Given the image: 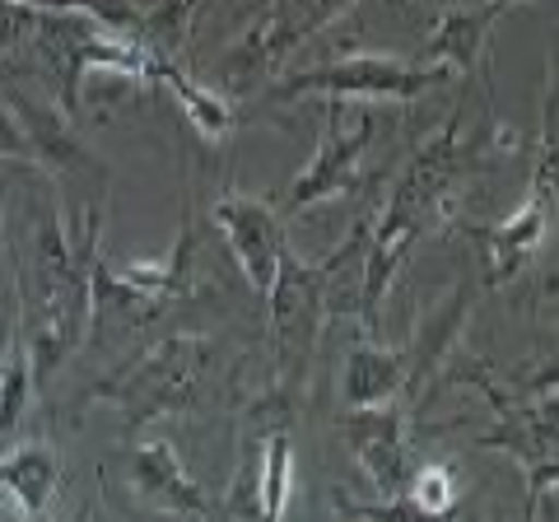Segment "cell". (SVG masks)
<instances>
[{
  "instance_id": "30bf717a",
  "label": "cell",
  "mask_w": 559,
  "mask_h": 522,
  "mask_svg": "<svg viewBox=\"0 0 559 522\" xmlns=\"http://www.w3.org/2000/svg\"><path fill=\"white\" fill-rule=\"evenodd\" d=\"M509 5H471V10H443L429 28V43L419 51L415 66L425 71H443L452 75H476L480 61H485V47H489V28H495Z\"/></svg>"
},
{
  "instance_id": "2e32d148",
  "label": "cell",
  "mask_w": 559,
  "mask_h": 522,
  "mask_svg": "<svg viewBox=\"0 0 559 522\" xmlns=\"http://www.w3.org/2000/svg\"><path fill=\"white\" fill-rule=\"evenodd\" d=\"M14 336H20V294H14V271L5 266V182H0V364Z\"/></svg>"
},
{
  "instance_id": "52a82bcc",
  "label": "cell",
  "mask_w": 559,
  "mask_h": 522,
  "mask_svg": "<svg viewBox=\"0 0 559 522\" xmlns=\"http://www.w3.org/2000/svg\"><path fill=\"white\" fill-rule=\"evenodd\" d=\"M411 415L406 406H369V411H345L341 415V434L349 452H355L359 472L369 476V485L382 499L406 495V485L415 476V458H411Z\"/></svg>"
},
{
  "instance_id": "277c9868",
  "label": "cell",
  "mask_w": 559,
  "mask_h": 522,
  "mask_svg": "<svg viewBox=\"0 0 559 522\" xmlns=\"http://www.w3.org/2000/svg\"><path fill=\"white\" fill-rule=\"evenodd\" d=\"M443 71H425L415 61L378 57V51H355V57L312 66V71L285 75L271 84V98H304V94H326V98H396L411 103L433 84H443Z\"/></svg>"
},
{
  "instance_id": "ffe728a7",
  "label": "cell",
  "mask_w": 559,
  "mask_h": 522,
  "mask_svg": "<svg viewBox=\"0 0 559 522\" xmlns=\"http://www.w3.org/2000/svg\"><path fill=\"white\" fill-rule=\"evenodd\" d=\"M0 462H5V439H0Z\"/></svg>"
},
{
  "instance_id": "ac0fdd59",
  "label": "cell",
  "mask_w": 559,
  "mask_h": 522,
  "mask_svg": "<svg viewBox=\"0 0 559 522\" xmlns=\"http://www.w3.org/2000/svg\"><path fill=\"white\" fill-rule=\"evenodd\" d=\"M0 159H24L28 164V145H24V131L20 121H14V112L0 103Z\"/></svg>"
},
{
  "instance_id": "5b68a950",
  "label": "cell",
  "mask_w": 559,
  "mask_h": 522,
  "mask_svg": "<svg viewBox=\"0 0 559 522\" xmlns=\"http://www.w3.org/2000/svg\"><path fill=\"white\" fill-rule=\"evenodd\" d=\"M373 141V112L359 108V121L345 127L341 121V108L326 112V131H322V145L318 154L299 168V178L285 187V197L275 201L280 220L308 211L318 201H331V197H345V191L359 187V164H364V150Z\"/></svg>"
},
{
  "instance_id": "8992f818",
  "label": "cell",
  "mask_w": 559,
  "mask_h": 522,
  "mask_svg": "<svg viewBox=\"0 0 559 522\" xmlns=\"http://www.w3.org/2000/svg\"><path fill=\"white\" fill-rule=\"evenodd\" d=\"M215 215V229L229 242L234 261L248 275V285L266 299L271 285H275V271H280V252L289 248L285 238V220L275 211V197H248V191H229L210 205Z\"/></svg>"
},
{
  "instance_id": "e0dca14e",
  "label": "cell",
  "mask_w": 559,
  "mask_h": 522,
  "mask_svg": "<svg viewBox=\"0 0 559 522\" xmlns=\"http://www.w3.org/2000/svg\"><path fill=\"white\" fill-rule=\"evenodd\" d=\"M33 28H38V5H10V0H0V57L33 43Z\"/></svg>"
},
{
  "instance_id": "ba28073f",
  "label": "cell",
  "mask_w": 559,
  "mask_h": 522,
  "mask_svg": "<svg viewBox=\"0 0 559 522\" xmlns=\"http://www.w3.org/2000/svg\"><path fill=\"white\" fill-rule=\"evenodd\" d=\"M550 187H555V154H550V141H546V150H540V159H536V178H532L527 201L485 234V242H489V285L518 275L522 266H527V257L546 242L550 211H555V191Z\"/></svg>"
},
{
  "instance_id": "9c48e42d",
  "label": "cell",
  "mask_w": 559,
  "mask_h": 522,
  "mask_svg": "<svg viewBox=\"0 0 559 522\" xmlns=\"http://www.w3.org/2000/svg\"><path fill=\"white\" fill-rule=\"evenodd\" d=\"M131 490L140 503H150L154 513L168 518H201L215 499H205V490L187 476V466L178 458V448L168 439H150L135 448V466H131Z\"/></svg>"
},
{
  "instance_id": "3957f363",
  "label": "cell",
  "mask_w": 559,
  "mask_h": 522,
  "mask_svg": "<svg viewBox=\"0 0 559 522\" xmlns=\"http://www.w3.org/2000/svg\"><path fill=\"white\" fill-rule=\"evenodd\" d=\"M345 5H266L248 24V33L219 57V84H210L219 98L224 94H248L257 84L275 80L280 61L289 57L299 43H308L312 33H322L326 24L345 20Z\"/></svg>"
},
{
  "instance_id": "6da1fadb",
  "label": "cell",
  "mask_w": 559,
  "mask_h": 522,
  "mask_svg": "<svg viewBox=\"0 0 559 522\" xmlns=\"http://www.w3.org/2000/svg\"><path fill=\"white\" fill-rule=\"evenodd\" d=\"M103 248H70L61 205L38 191L28 205V238L14 252V294H20V345L28 355L33 388H47L90 336V261Z\"/></svg>"
},
{
  "instance_id": "5bb4252c",
  "label": "cell",
  "mask_w": 559,
  "mask_h": 522,
  "mask_svg": "<svg viewBox=\"0 0 559 522\" xmlns=\"http://www.w3.org/2000/svg\"><path fill=\"white\" fill-rule=\"evenodd\" d=\"M406 495H411L415 509H425L429 518L457 522V481H452V466H443V462L419 466L406 485Z\"/></svg>"
},
{
  "instance_id": "4fadbf2b",
  "label": "cell",
  "mask_w": 559,
  "mask_h": 522,
  "mask_svg": "<svg viewBox=\"0 0 559 522\" xmlns=\"http://www.w3.org/2000/svg\"><path fill=\"white\" fill-rule=\"evenodd\" d=\"M154 84H168V90L178 94L182 112L191 117V127H197L205 141H224V135L234 131V108H229V98H219L215 90H210V84H197V80L182 71V61L154 57Z\"/></svg>"
},
{
  "instance_id": "44dd1931",
  "label": "cell",
  "mask_w": 559,
  "mask_h": 522,
  "mask_svg": "<svg viewBox=\"0 0 559 522\" xmlns=\"http://www.w3.org/2000/svg\"><path fill=\"white\" fill-rule=\"evenodd\" d=\"M70 522H84V518H70Z\"/></svg>"
},
{
  "instance_id": "7c38bea8",
  "label": "cell",
  "mask_w": 559,
  "mask_h": 522,
  "mask_svg": "<svg viewBox=\"0 0 559 522\" xmlns=\"http://www.w3.org/2000/svg\"><path fill=\"white\" fill-rule=\"evenodd\" d=\"M341 392L349 411L388 406L406 392V355L382 351V345H355L341 373Z\"/></svg>"
},
{
  "instance_id": "9a60e30c",
  "label": "cell",
  "mask_w": 559,
  "mask_h": 522,
  "mask_svg": "<svg viewBox=\"0 0 559 522\" xmlns=\"http://www.w3.org/2000/svg\"><path fill=\"white\" fill-rule=\"evenodd\" d=\"M336 513L345 522H443V518H429L425 509H415L411 495H396V499H373V503H359L336 490Z\"/></svg>"
},
{
  "instance_id": "7a4b0ae2",
  "label": "cell",
  "mask_w": 559,
  "mask_h": 522,
  "mask_svg": "<svg viewBox=\"0 0 559 522\" xmlns=\"http://www.w3.org/2000/svg\"><path fill=\"white\" fill-rule=\"evenodd\" d=\"M210 364H215V345H205L201 336H168L131 359L127 369H117L108 382H98L94 396L121 406L127 429H135L145 420H159V415L201 406Z\"/></svg>"
},
{
  "instance_id": "8fae6325",
  "label": "cell",
  "mask_w": 559,
  "mask_h": 522,
  "mask_svg": "<svg viewBox=\"0 0 559 522\" xmlns=\"http://www.w3.org/2000/svg\"><path fill=\"white\" fill-rule=\"evenodd\" d=\"M61 481H66V466L51 443H20L0 462V495H10L20 518H38L57 499Z\"/></svg>"
},
{
  "instance_id": "7402d4cb",
  "label": "cell",
  "mask_w": 559,
  "mask_h": 522,
  "mask_svg": "<svg viewBox=\"0 0 559 522\" xmlns=\"http://www.w3.org/2000/svg\"><path fill=\"white\" fill-rule=\"evenodd\" d=\"M0 71H5V61H0Z\"/></svg>"
},
{
  "instance_id": "d6986e66",
  "label": "cell",
  "mask_w": 559,
  "mask_h": 522,
  "mask_svg": "<svg viewBox=\"0 0 559 522\" xmlns=\"http://www.w3.org/2000/svg\"><path fill=\"white\" fill-rule=\"evenodd\" d=\"M197 522H234V518H229V513H224V509H219V503H210V509H205V513H201Z\"/></svg>"
}]
</instances>
